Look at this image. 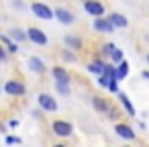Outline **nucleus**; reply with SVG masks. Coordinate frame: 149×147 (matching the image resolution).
<instances>
[{
	"label": "nucleus",
	"instance_id": "nucleus-33",
	"mask_svg": "<svg viewBox=\"0 0 149 147\" xmlns=\"http://www.w3.org/2000/svg\"><path fill=\"white\" fill-rule=\"evenodd\" d=\"M82 2H86V0H82Z\"/></svg>",
	"mask_w": 149,
	"mask_h": 147
},
{
	"label": "nucleus",
	"instance_id": "nucleus-27",
	"mask_svg": "<svg viewBox=\"0 0 149 147\" xmlns=\"http://www.w3.org/2000/svg\"><path fill=\"white\" fill-rule=\"evenodd\" d=\"M118 116H120V114H118V112H116V108H114V106H112V108H110V110H108V118H110V121H116V118H118Z\"/></svg>",
	"mask_w": 149,
	"mask_h": 147
},
{
	"label": "nucleus",
	"instance_id": "nucleus-22",
	"mask_svg": "<svg viewBox=\"0 0 149 147\" xmlns=\"http://www.w3.org/2000/svg\"><path fill=\"white\" fill-rule=\"evenodd\" d=\"M61 57H63V61H70V63L76 61V53H74V49H70V47L61 51Z\"/></svg>",
	"mask_w": 149,
	"mask_h": 147
},
{
	"label": "nucleus",
	"instance_id": "nucleus-4",
	"mask_svg": "<svg viewBox=\"0 0 149 147\" xmlns=\"http://www.w3.org/2000/svg\"><path fill=\"white\" fill-rule=\"evenodd\" d=\"M92 29H94L96 33H100V35H110V33H114L116 27L108 21V17H94Z\"/></svg>",
	"mask_w": 149,
	"mask_h": 147
},
{
	"label": "nucleus",
	"instance_id": "nucleus-21",
	"mask_svg": "<svg viewBox=\"0 0 149 147\" xmlns=\"http://www.w3.org/2000/svg\"><path fill=\"white\" fill-rule=\"evenodd\" d=\"M114 49H116V45H114V43H104V45H102V51H100V55L110 59V55H112V51H114Z\"/></svg>",
	"mask_w": 149,
	"mask_h": 147
},
{
	"label": "nucleus",
	"instance_id": "nucleus-13",
	"mask_svg": "<svg viewBox=\"0 0 149 147\" xmlns=\"http://www.w3.org/2000/svg\"><path fill=\"white\" fill-rule=\"evenodd\" d=\"M116 100L120 102V106L125 108V112H127V114H129L131 118H135V116H137V110H135V106H133V102L129 100V96H127L125 92H118V94H116Z\"/></svg>",
	"mask_w": 149,
	"mask_h": 147
},
{
	"label": "nucleus",
	"instance_id": "nucleus-1",
	"mask_svg": "<svg viewBox=\"0 0 149 147\" xmlns=\"http://www.w3.org/2000/svg\"><path fill=\"white\" fill-rule=\"evenodd\" d=\"M31 13H33V17L39 19V21H51V19H55V8H51V6L45 4V2H39V0L31 2Z\"/></svg>",
	"mask_w": 149,
	"mask_h": 147
},
{
	"label": "nucleus",
	"instance_id": "nucleus-24",
	"mask_svg": "<svg viewBox=\"0 0 149 147\" xmlns=\"http://www.w3.org/2000/svg\"><path fill=\"white\" fill-rule=\"evenodd\" d=\"M4 143H6V145H21V143H23V139H21V137H17V135H6Z\"/></svg>",
	"mask_w": 149,
	"mask_h": 147
},
{
	"label": "nucleus",
	"instance_id": "nucleus-17",
	"mask_svg": "<svg viewBox=\"0 0 149 147\" xmlns=\"http://www.w3.org/2000/svg\"><path fill=\"white\" fill-rule=\"evenodd\" d=\"M104 68H106V61H102V59H94V61H90V63L86 65V70H88L90 74H94L96 78H98L100 74H104Z\"/></svg>",
	"mask_w": 149,
	"mask_h": 147
},
{
	"label": "nucleus",
	"instance_id": "nucleus-30",
	"mask_svg": "<svg viewBox=\"0 0 149 147\" xmlns=\"http://www.w3.org/2000/svg\"><path fill=\"white\" fill-rule=\"evenodd\" d=\"M137 127H139V129H141V131H147V123H143V121H141V123H139V125H137Z\"/></svg>",
	"mask_w": 149,
	"mask_h": 147
},
{
	"label": "nucleus",
	"instance_id": "nucleus-31",
	"mask_svg": "<svg viewBox=\"0 0 149 147\" xmlns=\"http://www.w3.org/2000/svg\"><path fill=\"white\" fill-rule=\"evenodd\" d=\"M4 131H6V127H4L2 123H0V133H4Z\"/></svg>",
	"mask_w": 149,
	"mask_h": 147
},
{
	"label": "nucleus",
	"instance_id": "nucleus-16",
	"mask_svg": "<svg viewBox=\"0 0 149 147\" xmlns=\"http://www.w3.org/2000/svg\"><path fill=\"white\" fill-rule=\"evenodd\" d=\"M63 43H65V47H70V49H74V51H80V49L84 47V41H82V37H78V35H65V37H63Z\"/></svg>",
	"mask_w": 149,
	"mask_h": 147
},
{
	"label": "nucleus",
	"instance_id": "nucleus-29",
	"mask_svg": "<svg viewBox=\"0 0 149 147\" xmlns=\"http://www.w3.org/2000/svg\"><path fill=\"white\" fill-rule=\"evenodd\" d=\"M141 78H143V80H149V70H143V72H141Z\"/></svg>",
	"mask_w": 149,
	"mask_h": 147
},
{
	"label": "nucleus",
	"instance_id": "nucleus-20",
	"mask_svg": "<svg viewBox=\"0 0 149 147\" xmlns=\"http://www.w3.org/2000/svg\"><path fill=\"white\" fill-rule=\"evenodd\" d=\"M55 90H57V94H61V96H70L72 94V90H70V84L68 82H55Z\"/></svg>",
	"mask_w": 149,
	"mask_h": 147
},
{
	"label": "nucleus",
	"instance_id": "nucleus-12",
	"mask_svg": "<svg viewBox=\"0 0 149 147\" xmlns=\"http://www.w3.org/2000/svg\"><path fill=\"white\" fill-rule=\"evenodd\" d=\"M27 65H29V72H33V74H45V70H47L45 61L41 57H37V55H31L27 59Z\"/></svg>",
	"mask_w": 149,
	"mask_h": 147
},
{
	"label": "nucleus",
	"instance_id": "nucleus-14",
	"mask_svg": "<svg viewBox=\"0 0 149 147\" xmlns=\"http://www.w3.org/2000/svg\"><path fill=\"white\" fill-rule=\"evenodd\" d=\"M0 43H2L6 49H8V53L10 55H17L19 53V43L10 37V35H4V33H0Z\"/></svg>",
	"mask_w": 149,
	"mask_h": 147
},
{
	"label": "nucleus",
	"instance_id": "nucleus-32",
	"mask_svg": "<svg viewBox=\"0 0 149 147\" xmlns=\"http://www.w3.org/2000/svg\"><path fill=\"white\" fill-rule=\"evenodd\" d=\"M147 65H149V53H147Z\"/></svg>",
	"mask_w": 149,
	"mask_h": 147
},
{
	"label": "nucleus",
	"instance_id": "nucleus-2",
	"mask_svg": "<svg viewBox=\"0 0 149 147\" xmlns=\"http://www.w3.org/2000/svg\"><path fill=\"white\" fill-rule=\"evenodd\" d=\"M51 133L59 139H70L74 135V125L70 121H63V118H57L51 123Z\"/></svg>",
	"mask_w": 149,
	"mask_h": 147
},
{
	"label": "nucleus",
	"instance_id": "nucleus-5",
	"mask_svg": "<svg viewBox=\"0 0 149 147\" xmlns=\"http://www.w3.org/2000/svg\"><path fill=\"white\" fill-rule=\"evenodd\" d=\"M27 35H29V41L35 43V45H39V47H45V45L49 43L47 33H45L43 29H39V27H29V29H27Z\"/></svg>",
	"mask_w": 149,
	"mask_h": 147
},
{
	"label": "nucleus",
	"instance_id": "nucleus-11",
	"mask_svg": "<svg viewBox=\"0 0 149 147\" xmlns=\"http://www.w3.org/2000/svg\"><path fill=\"white\" fill-rule=\"evenodd\" d=\"M92 106H94L96 112H104V114H108V110L112 108V104H110L104 96H100V94H94V96H92Z\"/></svg>",
	"mask_w": 149,
	"mask_h": 147
},
{
	"label": "nucleus",
	"instance_id": "nucleus-8",
	"mask_svg": "<svg viewBox=\"0 0 149 147\" xmlns=\"http://www.w3.org/2000/svg\"><path fill=\"white\" fill-rule=\"evenodd\" d=\"M84 10L90 17H104V13H106V8H104V4L100 2V0H86V2H84Z\"/></svg>",
	"mask_w": 149,
	"mask_h": 147
},
{
	"label": "nucleus",
	"instance_id": "nucleus-3",
	"mask_svg": "<svg viewBox=\"0 0 149 147\" xmlns=\"http://www.w3.org/2000/svg\"><path fill=\"white\" fill-rule=\"evenodd\" d=\"M4 92L8 96H13V98H21V96L27 94V86H25V82L13 78V80H6L4 82Z\"/></svg>",
	"mask_w": 149,
	"mask_h": 147
},
{
	"label": "nucleus",
	"instance_id": "nucleus-23",
	"mask_svg": "<svg viewBox=\"0 0 149 147\" xmlns=\"http://www.w3.org/2000/svg\"><path fill=\"white\" fill-rule=\"evenodd\" d=\"M123 59H125V53H123V49L116 47V49L112 51V55H110V61H112V63H120Z\"/></svg>",
	"mask_w": 149,
	"mask_h": 147
},
{
	"label": "nucleus",
	"instance_id": "nucleus-19",
	"mask_svg": "<svg viewBox=\"0 0 149 147\" xmlns=\"http://www.w3.org/2000/svg\"><path fill=\"white\" fill-rule=\"evenodd\" d=\"M116 74H118V80H125L129 76V61L123 59L120 63H116Z\"/></svg>",
	"mask_w": 149,
	"mask_h": 147
},
{
	"label": "nucleus",
	"instance_id": "nucleus-15",
	"mask_svg": "<svg viewBox=\"0 0 149 147\" xmlns=\"http://www.w3.org/2000/svg\"><path fill=\"white\" fill-rule=\"evenodd\" d=\"M108 21H110L116 29H127V27H129V19H127L125 15H120V13H110V15H108Z\"/></svg>",
	"mask_w": 149,
	"mask_h": 147
},
{
	"label": "nucleus",
	"instance_id": "nucleus-25",
	"mask_svg": "<svg viewBox=\"0 0 149 147\" xmlns=\"http://www.w3.org/2000/svg\"><path fill=\"white\" fill-rule=\"evenodd\" d=\"M6 57H8V49H6L2 43H0V61H4Z\"/></svg>",
	"mask_w": 149,
	"mask_h": 147
},
{
	"label": "nucleus",
	"instance_id": "nucleus-26",
	"mask_svg": "<svg viewBox=\"0 0 149 147\" xmlns=\"http://www.w3.org/2000/svg\"><path fill=\"white\" fill-rule=\"evenodd\" d=\"M43 112H45V110H43V108L39 106V108H35V110H31V116H33V118H41V116H43Z\"/></svg>",
	"mask_w": 149,
	"mask_h": 147
},
{
	"label": "nucleus",
	"instance_id": "nucleus-6",
	"mask_svg": "<svg viewBox=\"0 0 149 147\" xmlns=\"http://www.w3.org/2000/svg\"><path fill=\"white\" fill-rule=\"evenodd\" d=\"M37 104L45 110V112H57V100L51 96V94H47V92H41L39 96H37Z\"/></svg>",
	"mask_w": 149,
	"mask_h": 147
},
{
	"label": "nucleus",
	"instance_id": "nucleus-34",
	"mask_svg": "<svg viewBox=\"0 0 149 147\" xmlns=\"http://www.w3.org/2000/svg\"><path fill=\"white\" fill-rule=\"evenodd\" d=\"M0 90H4V88H0Z\"/></svg>",
	"mask_w": 149,
	"mask_h": 147
},
{
	"label": "nucleus",
	"instance_id": "nucleus-7",
	"mask_svg": "<svg viewBox=\"0 0 149 147\" xmlns=\"http://www.w3.org/2000/svg\"><path fill=\"white\" fill-rule=\"evenodd\" d=\"M114 133H116V137H120L125 141H135L137 139V131L131 125H127V123H116L114 125Z\"/></svg>",
	"mask_w": 149,
	"mask_h": 147
},
{
	"label": "nucleus",
	"instance_id": "nucleus-18",
	"mask_svg": "<svg viewBox=\"0 0 149 147\" xmlns=\"http://www.w3.org/2000/svg\"><path fill=\"white\" fill-rule=\"evenodd\" d=\"M8 35L17 41V43H23V41H27L29 39V35H27V31H23L21 27H13L10 31H8Z\"/></svg>",
	"mask_w": 149,
	"mask_h": 147
},
{
	"label": "nucleus",
	"instance_id": "nucleus-9",
	"mask_svg": "<svg viewBox=\"0 0 149 147\" xmlns=\"http://www.w3.org/2000/svg\"><path fill=\"white\" fill-rule=\"evenodd\" d=\"M55 19H57L61 25H65V27H70V25L76 23V15H74L70 8H63V6H57V8H55Z\"/></svg>",
	"mask_w": 149,
	"mask_h": 147
},
{
	"label": "nucleus",
	"instance_id": "nucleus-28",
	"mask_svg": "<svg viewBox=\"0 0 149 147\" xmlns=\"http://www.w3.org/2000/svg\"><path fill=\"white\" fill-rule=\"evenodd\" d=\"M19 127V118H10L8 121V129H17Z\"/></svg>",
	"mask_w": 149,
	"mask_h": 147
},
{
	"label": "nucleus",
	"instance_id": "nucleus-10",
	"mask_svg": "<svg viewBox=\"0 0 149 147\" xmlns=\"http://www.w3.org/2000/svg\"><path fill=\"white\" fill-rule=\"evenodd\" d=\"M51 78H53V82H68V84H72V74L63 65H53Z\"/></svg>",
	"mask_w": 149,
	"mask_h": 147
}]
</instances>
